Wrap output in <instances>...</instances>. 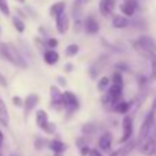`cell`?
Returning a JSON list of instances; mask_svg holds the SVG:
<instances>
[{
	"instance_id": "cell-1",
	"label": "cell",
	"mask_w": 156,
	"mask_h": 156,
	"mask_svg": "<svg viewBox=\"0 0 156 156\" xmlns=\"http://www.w3.org/2000/svg\"><path fill=\"white\" fill-rule=\"evenodd\" d=\"M0 56L19 69L27 67V63H26V60H25V58L22 56L21 52H19L12 44L0 43Z\"/></svg>"
},
{
	"instance_id": "cell-2",
	"label": "cell",
	"mask_w": 156,
	"mask_h": 156,
	"mask_svg": "<svg viewBox=\"0 0 156 156\" xmlns=\"http://www.w3.org/2000/svg\"><path fill=\"white\" fill-rule=\"evenodd\" d=\"M133 48L144 58L152 59L156 55V43L149 36H141L136 41H133Z\"/></svg>"
},
{
	"instance_id": "cell-3",
	"label": "cell",
	"mask_w": 156,
	"mask_h": 156,
	"mask_svg": "<svg viewBox=\"0 0 156 156\" xmlns=\"http://www.w3.org/2000/svg\"><path fill=\"white\" fill-rule=\"evenodd\" d=\"M63 107L66 108L67 114H71V115L78 110L80 103H78L77 96L73 92H65L63 93Z\"/></svg>"
},
{
	"instance_id": "cell-4",
	"label": "cell",
	"mask_w": 156,
	"mask_h": 156,
	"mask_svg": "<svg viewBox=\"0 0 156 156\" xmlns=\"http://www.w3.org/2000/svg\"><path fill=\"white\" fill-rule=\"evenodd\" d=\"M154 123H155V114L152 112V111H149L148 115L145 116V119H144L143 125H141V129H140V140H144V138H147L149 136V133H151L152 127H154Z\"/></svg>"
},
{
	"instance_id": "cell-5",
	"label": "cell",
	"mask_w": 156,
	"mask_h": 156,
	"mask_svg": "<svg viewBox=\"0 0 156 156\" xmlns=\"http://www.w3.org/2000/svg\"><path fill=\"white\" fill-rule=\"evenodd\" d=\"M122 127H123V136L121 138V143H127L133 134V119L130 115H126L122 122Z\"/></svg>"
},
{
	"instance_id": "cell-6",
	"label": "cell",
	"mask_w": 156,
	"mask_h": 156,
	"mask_svg": "<svg viewBox=\"0 0 156 156\" xmlns=\"http://www.w3.org/2000/svg\"><path fill=\"white\" fill-rule=\"evenodd\" d=\"M140 151L141 154L145 156H154L156 152V141L152 137L144 138L143 144L140 145Z\"/></svg>"
},
{
	"instance_id": "cell-7",
	"label": "cell",
	"mask_w": 156,
	"mask_h": 156,
	"mask_svg": "<svg viewBox=\"0 0 156 156\" xmlns=\"http://www.w3.org/2000/svg\"><path fill=\"white\" fill-rule=\"evenodd\" d=\"M122 90H123V85L112 83V85L110 86L107 94H108V97L111 99V104H112V105L115 104L116 101H119V100L122 99Z\"/></svg>"
},
{
	"instance_id": "cell-8",
	"label": "cell",
	"mask_w": 156,
	"mask_h": 156,
	"mask_svg": "<svg viewBox=\"0 0 156 156\" xmlns=\"http://www.w3.org/2000/svg\"><path fill=\"white\" fill-rule=\"evenodd\" d=\"M56 30L60 33V34H65L69 30V26H70V22H69V16L66 12H62L56 16Z\"/></svg>"
},
{
	"instance_id": "cell-9",
	"label": "cell",
	"mask_w": 156,
	"mask_h": 156,
	"mask_svg": "<svg viewBox=\"0 0 156 156\" xmlns=\"http://www.w3.org/2000/svg\"><path fill=\"white\" fill-rule=\"evenodd\" d=\"M137 7H138L137 0H125V2L121 4V11L123 15L132 16V15H134Z\"/></svg>"
},
{
	"instance_id": "cell-10",
	"label": "cell",
	"mask_w": 156,
	"mask_h": 156,
	"mask_svg": "<svg viewBox=\"0 0 156 156\" xmlns=\"http://www.w3.org/2000/svg\"><path fill=\"white\" fill-rule=\"evenodd\" d=\"M116 2L115 0H100L99 3V10L103 16H110L112 14L114 8H115Z\"/></svg>"
},
{
	"instance_id": "cell-11",
	"label": "cell",
	"mask_w": 156,
	"mask_h": 156,
	"mask_svg": "<svg viewBox=\"0 0 156 156\" xmlns=\"http://www.w3.org/2000/svg\"><path fill=\"white\" fill-rule=\"evenodd\" d=\"M51 103L52 107L56 110H60V107H63V93H60L56 86H51Z\"/></svg>"
},
{
	"instance_id": "cell-12",
	"label": "cell",
	"mask_w": 156,
	"mask_h": 156,
	"mask_svg": "<svg viewBox=\"0 0 156 156\" xmlns=\"http://www.w3.org/2000/svg\"><path fill=\"white\" fill-rule=\"evenodd\" d=\"M83 27H85V32L88 33V34H96L100 29L99 22L96 21V18H94L93 15H89L88 18L85 19V22H83Z\"/></svg>"
},
{
	"instance_id": "cell-13",
	"label": "cell",
	"mask_w": 156,
	"mask_h": 156,
	"mask_svg": "<svg viewBox=\"0 0 156 156\" xmlns=\"http://www.w3.org/2000/svg\"><path fill=\"white\" fill-rule=\"evenodd\" d=\"M136 145H137V141H134V140H133V141H127L123 147H121L119 149H116V151L112 152L110 156H129L130 152L136 148Z\"/></svg>"
},
{
	"instance_id": "cell-14",
	"label": "cell",
	"mask_w": 156,
	"mask_h": 156,
	"mask_svg": "<svg viewBox=\"0 0 156 156\" xmlns=\"http://www.w3.org/2000/svg\"><path fill=\"white\" fill-rule=\"evenodd\" d=\"M37 103H38V96H37V94H34V93H30L29 96L25 99V101H23L25 116L29 115V112L36 107V105H37Z\"/></svg>"
},
{
	"instance_id": "cell-15",
	"label": "cell",
	"mask_w": 156,
	"mask_h": 156,
	"mask_svg": "<svg viewBox=\"0 0 156 156\" xmlns=\"http://www.w3.org/2000/svg\"><path fill=\"white\" fill-rule=\"evenodd\" d=\"M0 125L7 127L10 125V115H8V110L5 107V103L0 97Z\"/></svg>"
},
{
	"instance_id": "cell-16",
	"label": "cell",
	"mask_w": 156,
	"mask_h": 156,
	"mask_svg": "<svg viewBox=\"0 0 156 156\" xmlns=\"http://www.w3.org/2000/svg\"><path fill=\"white\" fill-rule=\"evenodd\" d=\"M105 62H107V56H101L96 60V63H93V66H90V69H89V74H90L92 78L97 77V74L100 73V70H101V67L104 66Z\"/></svg>"
},
{
	"instance_id": "cell-17",
	"label": "cell",
	"mask_w": 156,
	"mask_h": 156,
	"mask_svg": "<svg viewBox=\"0 0 156 156\" xmlns=\"http://www.w3.org/2000/svg\"><path fill=\"white\" fill-rule=\"evenodd\" d=\"M111 143H112V136H111V133H104V134L100 137L99 140V147L101 151H110L111 149Z\"/></svg>"
},
{
	"instance_id": "cell-18",
	"label": "cell",
	"mask_w": 156,
	"mask_h": 156,
	"mask_svg": "<svg viewBox=\"0 0 156 156\" xmlns=\"http://www.w3.org/2000/svg\"><path fill=\"white\" fill-rule=\"evenodd\" d=\"M59 60V54L54 49H48V51L44 52V62L47 65H55V63Z\"/></svg>"
},
{
	"instance_id": "cell-19",
	"label": "cell",
	"mask_w": 156,
	"mask_h": 156,
	"mask_svg": "<svg viewBox=\"0 0 156 156\" xmlns=\"http://www.w3.org/2000/svg\"><path fill=\"white\" fill-rule=\"evenodd\" d=\"M65 8H66V3H65V2H58V3H55V4H52L51 8H49V15L54 16V18H56L59 14L65 12Z\"/></svg>"
},
{
	"instance_id": "cell-20",
	"label": "cell",
	"mask_w": 156,
	"mask_h": 156,
	"mask_svg": "<svg viewBox=\"0 0 156 156\" xmlns=\"http://www.w3.org/2000/svg\"><path fill=\"white\" fill-rule=\"evenodd\" d=\"M127 25H129V21H127L126 16L115 15L112 18V27H115V29H125Z\"/></svg>"
},
{
	"instance_id": "cell-21",
	"label": "cell",
	"mask_w": 156,
	"mask_h": 156,
	"mask_svg": "<svg viewBox=\"0 0 156 156\" xmlns=\"http://www.w3.org/2000/svg\"><path fill=\"white\" fill-rule=\"evenodd\" d=\"M36 123H37V126L40 127L41 130H43L44 126L48 123V115H47V112L44 110L37 111V114H36Z\"/></svg>"
},
{
	"instance_id": "cell-22",
	"label": "cell",
	"mask_w": 156,
	"mask_h": 156,
	"mask_svg": "<svg viewBox=\"0 0 156 156\" xmlns=\"http://www.w3.org/2000/svg\"><path fill=\"white\" fill-rule=\"evenodd\" d=\"M112 108L116 111V112H121V114H126L127 111H129L130 108V103L127 101H123V100H119V101H116L115 104L112 105Z\"/></svg>"
},
{
	"instance_id": "cell-23",
	"label": "cell",
	"mask_w": 156,
	"mask_h": 156,
	"mask_svg": "<svg viewBox=\"0 0 156 156\" xmlns=\"http://www.w3.org/2000/svg\"><path fill=\"white\" fill-rule=\"evenodd\" d=\"M48 145H49V149H52L54 152H65L66 148H67L66 144L62 143L60 140H52Z\"/></svg>"
},
{
	"instance_id": "cell-24",
	"label": "cell",
	"mask_w": 156,
	"mask_h": 156,
	"mask_svg": "<svg viewBox=\"0 0 156 156\" xmlns=\"http://www.w3.org/2000/svg\"><path fill=\"white\" fill-rule=\"evenodd\" d=\"M12 25H14V27L16 29V32H19V33H23L25 32V23H23V21L22 19H19V18H14L12 19Z\"/></svg>"
},
{
	"instance_id": "cell-25",
	"label": "cell",
	"mask_w": 156,
	"mask_h": 156,
	"mask_svg": "<svg viewBox=\"0 0 156 156\" xmlns=\"http://www.w3.org/2000/svg\"><path fill=\"white\" fill-rule=\"evenodd\" d=\"M0 12L4 16H10V5L7 0H0Z\"/></svg>"
},
{
	"instance_id": "cell-26",
	"label": "cell",
	"mask_w": 156,
	"mask_h": 156,
	"mask_svg": "<svg viewBox=\"0 0 156 156\" xmlns=\"http://www.w3.org/2000/svg\"><path fill=\"white\" fill-rule=\"evenodd\" d=\"M78 51H80V47H78L77 44H70V45L66 48V55H67V56H74V55L78 54Z\"/></svg>"
},
{
	"instance_id": "cell-27",
	"label": "cell",
	"mask_w": 156,
	"mask_h": 156,
	"mask_svg": "<svg viewBox=\"0 0 156 156\" xmlns=\"http://www.w3.org/2000/svg\"><path fill=\"white\" fill-rule=\"evenodd\" d=\"M94 129H96V127H94L93 123H85L82 126V133L83 134H86V136H89V134H92V133L94 132Z\"/></svg>"
},
{
	"instance_id": "cell-28",
	"label": "cell",
	"mask_w": 156,
	"mask_h": 156,
	"mask_svg": "<svg viewBox=\"0 0 156 156\" xmlns=\"http://www.w3.org/2000/svg\"><path fill=\"white\" fill-rule=\"evenodd\" d=\"M112 83H118V85H123V78L119 71H115L112 74Z\"/></svg>"
},
{
	"instance_id": "cell-29",
	"label": "cell",
	"mask_w": 156,
	"mask_h": 156,
	"mask_svg": "<svg viewBox=\"0 0 156 156\" xmlns=\"http://www.w3.org/2000/svg\"><path fill=\"white\" fill-rule=\"evenodd\" d=\"M108 83H110V80H108L107 77H103L101 80L99 81V83H97V88H99V90H104L105 88H107L108 86Z\"/></svg>"
},
{
	"instance_id": "cell-30",
	"label": "cell",
	"mask_w": 156,
	"mask_h": 156,
	"mask_svg": "<svg viewBox=\"0 0 156 156\" xmlns=\"http://www.w3.org/2000/svg\"><path fill=\"white\" fill-rule=\"evenodd\" d=\"M43 130L47 133V134H54L55 130H56V126H55V123H51V122H48V123L44 126Z\"/></svg>"
},
{
	"instance_id": "cell-31",
	"label": "cell",
	"mask_w": 156,
	"mask_h": 156,
	"mask_svg": "<svg viewBox=\"0 0 156 156\" xmlns=\"http://www.w3.org/2000/svg\"><path fill=\"white\" fill-rule=\"evenodd\" d=\"M44 145H45V141H44L43 138H37V140L34 141V148L36 149H41Z\"/></svg>"
},
{
	"instance_id": "cell-32",
	"label": "cell",
	"mask_w": 156,
	"mask_h": 156,
	"mask_svg": "<svg viewBox=\"0 0 156 156\" xmlns=\"http://www.w3.org/2000/svg\"><path fill=\"white\" fill-rule=\"evenodd\" d=\"M77 145H78V148L81 149V148H83V147H88V141H86L83 137H81L77 140Z\"/></svg>"
},
{
	"instance_id": "cell-33",
	"label": "cell",
	"mask_w": 156,
	"mask_h": 156,
	"mask_svg": "<svg viewBox=\"0 0 156 156\" xmlns=\"http://www.w3.org/2000/svg\"><path fill=\"white\" fill-rule=\"evenodd\" d=\"M12 103L16 105V107H23V100H22L21 97H18V96L12 97Z\"/></svg>"
},
{
	"instance_id": "cell-34",
	"label": "cell",
	"mask_w": 156,
	"mask_h": 156,
	"mask_svg": "<svg viewBox=\"0 0 156 156\" xmlns=\"http://www.w3.org/2000/svg\"><path fill=\"white\" fill-rule=\"evenodd\" d=\"M47 45H48L49 48H55V47L58 45V40L56 38H49V40L47 41Z\"/></svg>"
},
{
	"instance_id": "cell-35",
	"label": "cell",
	"mask_w": 156,
	"mask_h": 156,
	"mask_svg": "<svg viewBox=\"0 0 156 156\" xmlns=\"http://www.w3.org/2000/svg\"><path fill=\"white\" fill-rule=\"evenodd\" d=\"M152 77L156 80V58H152Z\"/></svg>"
},
{
	"instance_id": "cell-36",
	"label": "cell",
	"mask_w": 156,
	"mask_h": 156,
	"mask_svg": "<svg viewBox=\"0 0 156 156\" xmlns=\"http://www.w3.org/2000/svg\"><path fill=\"white\" fill-rule=\"evenodd\" d=\"M88 156H101V154H100L97 149H89Z\"/></svg>"
},
{
	"instance_id": "cell-37",
	"label": "cell",
	"mask_w": 156,
	"mask_h": 156,
	"mask_svg": "<svg viewBox=\"0 0 156 156\" xmlns=\"http://www.w3.org/2000/svg\"><path fill=\"white\" fill-rule=\"evenodd\" d=\"M80 152H81V156H86L89 154V148H88V147H83V148L80 149Z\"/></svg>"
},
{
	"instance_id": "cell-38",
	"label": "cell",
	"mask_w": 156,
	"mask_h": 156,
	"mask_svg": "<svg viewBox=\"0 0 156 156\" xmlns=\"http://www.w3.org/2000/svg\"><path fill=\"white\" fill-rule=\"evenodd\" d=\"M152 112L154 114H156V97H155V100H154V104H152Z\"/></svg>"
},
{
	"instance_id": "cell-39",
	"label": "cell",
	"mask_w": 156,
	"mask_h": 156,
	"mask_svg": "<svg viewBox=\"0 0 156 156\" xmlns=\"http://www.w3.org/2000/svg\"><path fill=\"white\" fill-rule=\"evenodd\" d=\"M3 141H4V134H3V132H2V130H0V147H2Z\"/></svg>"
},
{
	"instance_id": "cell-40",
	"label": "cell",
	"mask_w": 156,
	"mask_h": 156,
	"mask_svg": "<svg viewBox=\"0 0 156 156\" xmlns=\"http://www.w3.org/2000/svg\"><path fill=\"white\" fill-rule=\"evenodd\" d=\"M59 82L62 83V85H66V82H65V80H63V78H59Z\"/></svg>"
},
{
	"instance_id": "cell-41",
	"label": "cell",
	"mask_w": 156,
	"mask_h": 156,
	"mask_svg": "<svg viewBox=\"0 0 156 156\" xmlns=\"http://www.w3.org/2000/svg\"><path fill=\"white\" fill-rule=\"evenodd\" d=\"M66 69H67V71H70L71 69H73V66H71V65H67V66H66Z\"/></svg>"
},
{
	"instance_id": "cell-42",
	"label": "cell",
	"mask_w": 156,
	"mask_h": 156,
	"mask_svg": "<svg viewBox=\"0 0 156 156\" xmlns=\"http://www.w3.org/2000/svg\"><path fill=\"white\" fill-rule=\"evenodd\" d=\"M62 154H63V152H55L54 156H62Z\"/></svg>"
},
{
	"instance_id": "cell-43",
	"label": "cell",
	"mask_w": 156,
	"mask_h": 156,
	"mask_svg": "<svg viewBox=\"0 0 156 156\" xmlns=\"http://www.w3.org/2000/svg\"><path fill=\"white\" fill-rule=\"evenodd\" d=\"M18 2H21V3H23V2H25V0H18Z\"/></svg>"
},
{
	"instance_id": "cell-44",
	"label": "cell",
	"mask_w": 156,
	"mask_h": 156,
	"mask_svg": "<svg viewBox=\"0 0 156 156\" xmlns=\"http://www.w3.org/2000/svg\"><path fill=\"white\" fill-rule=\"evenodd\" d=\"M10 156H18V155H15V154H12V155H10Z\"/></svg>"
},
{
	"instance_id": "cell-45",
	"label": "cell",
	"mask_w": 156,
	"mask_h": 156,
	"mask_svg": "<svg viewBox=\"0 0 156 156\" xmlns=\"http://www.w3.org/2000/svg\"><path fill=\"white\" fill-rule=\"evenodd\" d=\"M0 156H3V155H2V152H0Z\"/></svg>"
},
{
	"instance_id": "cell-46",
	"label": "cell",
	"mask_w": 156,
	"mask_h": 156,
	"mask_svg": "<svg viewBox=\"0 0 156 156\" xmlns=\"http://www.w3.org/2000/svg\"><path fill=\"white\" fill-rule=\"evenodd\" d=\"M0 32H2V29H0Z\"/></svg>"
}]
</instances>
